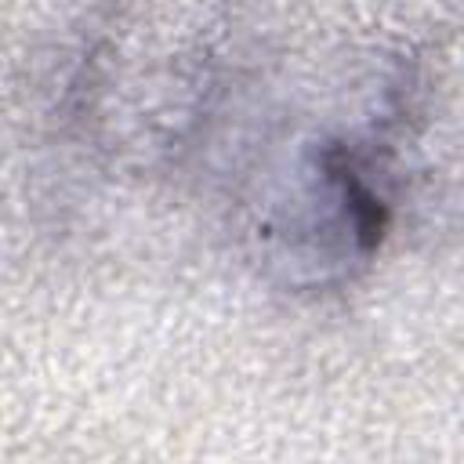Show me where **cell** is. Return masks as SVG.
Segmentation results:
<instances>
[{"label":"cell","instance_id":"6da1fadb","mask_svg":"<svg viewBox=\"0 0 464 464\" xmlns=\"http://www.w3.org/2000/svg\"><path fill=\"white\" fill-rule=\"evenodd\" d=\"M239 58L236 0H105L62 72V134L109 178L178 174L228 109Z\"/></svg>","mask_w":464,"mask_h":464},{"label":"cell","instance_id":"7a4b0ae2","mask_svg":"<svg viewBox=\"0 0 464 464\" xmlns=\"http://www.w3.org/2000/svg\"><path fill=\"white\" fill-rule=\"evenodd\" d=\"M399 228L362 130H319L272 152L243 196L246 261L290 297L352 290Z\"/></svg>","mask_w":464,"mask_h":464},{"label":"cell","instance_id":"3957f363","mask_svg":"<svg viewBox=\"0 0 464 464\" xmlns=\"http://www.w3.org/2000/svg\"><path fill=\"white\" fill-rule=\"evenodd\" d=\"M362 134L399 228L464 236V22L395 58Z\"/></svg>","mask_w":464,"mask_h":464}]
</instances>
